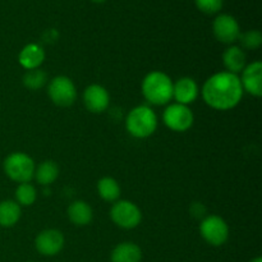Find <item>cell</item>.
<instances>
[{
    "label": "cell",
    "mask_w": 262,
    "mask_h": 262,
    "mask_svg": "<svg viewBox=\"0 0 262 262\" xmlns=\"http://www.w3.org/2000/svg\"><path fill=\"white\" fill-rule=\"evenodd\" d=\"M59 176V168L54 161L48 160L41 163L35 170V178L41 186H50Z\"/></svg>",
    "instance_id": "obj_19"
},
{
    "label": "cell",
    "mask_w": 262,
    "mask_h": 262,
    "mask_svg": "<svg viewBox=\"0 0 262 262\" xmlns=\"http://www.w3.org/2000/svg\"><path fill=\"white\" fill-rule=\"evenodd\" d=\"M92 2H94V3H104V2H106V0H92Z\"/></svg>",
    "instance_id": "obj_27"
},
{
    "label": "cell",
    "mask_w": 262,
    "mask_h": 262,
    "mask_svg": "<svg viewBox=\"0 0 262 262\" xmlns=\"http://www.w3.org/2000/svg\"><path fill=\"white\" fill-rule=\"evenodd\" d=\"M212 31L215 37L223 43L235 42L241 36V28L237 19L229 14L217 15L212 25Z\"/></svg>",
    "instance_id": "obj_9"
},
{
    "label": "cell",
    "mask_w": 262,
    "mask_h": 262,
    "mask_svg": "<svg viewBox=\"0 0 262 262\" xmlns=\"http://www.w3.org/2000/svg\"><path fill=\"white\" fill-rule=\"evenodd\" d=\"M35 247L42 256H55L63 250L64 235L60 230H42L35 239Z\"/></svg>",
    "instance_id": "obj_10"
},
{
    "label": "cell",
    "mask_w": 262,
    "mask_h": 262,
    "mask_svg": "<svg viewBox=\"0 0 262 262\" xmlns=\"http://www.w3.org/2000/svg\"><path fill=\"white\" fill-rule=\"evenodd\" d=\"M163 120L169 129L174 132H186L193 125V113L187 105L171 104L164 110Z\"/></svg>",
    "instance_id": "obj_8"
},
{
    "label": "cell",
    "mask_w": 262,
    "mask_h": 262,
    "mask_svg": "<svg viewBox=\"0 0 262 262\" xmlns=\"http://www.w3.org/2000/svg\"><path fill=\"white\" fill-rule=\"evenodd\" d=\"M199 92L200 90L196 81L189 77L179 78L176 83H173V97L176 99L177 104L188 106L199 97Z\"/></svg>",
    "instance_id": "obj_13"
},
{
    "label": "cell",
    "mask_w": 262,
    "mask_h": 262,
    "mask_svg": "<svg viewBox=\"0 0 262 262\" xmlns=\"http://www.w3.org/2000/svg\"><path fill=\"white\" fill-rule=\"evenodd\" d=\"M110 96L106 89L100 84H91L83 92L84 106L91 113H102L109 106Z\"/></svg>",
    "instance_id": "obj_11"
},
{
    "label": "cell",
    "mask_w": 262,
    "mask_h": 262,
    "mask_svg": "<svg viewBox=\"0 0 262 262\" xmlns=\"http://www.w3.org/2000/svg\"><path fill=\"white\" fill-rule=\"evenodd\" d=\"M20 219V206L15 201L5 200L0 202V225L4 228L14 227Z\"/></svg>",
    "instance_id": "obj_18"
},
{
    "label": "cell",
    "mask_w": 262,
    "mask_h": 262,
    "mask_svg": "<svg viewBox=\"0 0 262 262\" xmlns=\"http://www.w3.org/2000/svg\"><path fill=\"white\" fill-rule=\"evenodd\" d=\"M223 63L228 69L227 72L237 74L246 67V54L239 46H230L223 54Z\"/></svg>",
    "instance_id": "obj_17"
},
{
    "label": "cell",
    "mask_w": 262,
    "mask_h": 262,
    "mask_svg": "<svg viewBox=\"0 0 262 262\" xmlns=\"http://www.w3.org/2000/svg\"><path fill=\"white\" fill-rule=\"evenodd\" d=\"M22 82L28 90L36 91V90H40L45 86L46 82H48V74L40 68L30 69L23 74Z\"/></svg>",
    "instance_id": "obj_21"
},
{
    "label": "cell",
    "mask_w": 262,
    "mask_h": 262,
    "mask_svg": "<svg viewBox=\"0 0 262 262\" xmlns=\"http://www.w3.org/2000/svg\"><path fill=\"white\" fill-rule=\"evenodd\" d=\"M36 189L32 184L30 183H20L15 189V200L17 204L22 206H31L36 201Z\"/></svg>",
    "instance_id": "obj_22"
},
{
    "label": "cell",
    "mask_w": 262,
    "mask_h": 262,
    "mask_svg": "<svg viewBox=\"0 0 262 262\" xmlns=\"http://www.w3.org/2000/svg\"><path fill=\"white\" fill-rule=\"evenodd\" d=\"M48 94L51 101L58 106H71L77 99V90L71 78L59 76L51 79L48 87Z\"/></svg>",
    "instance_id": "obj_6"
},
{
    "label": "cell",
    "mask_w": 262,
    "mask_h": 262,
    "mask_svg": "<svg viewBox=\"0 0 262 262\" xmlns=\"http://www.w3.org/2000/svg\"><path fill=\"white\" fill-rule=\"evenodd\" d=\"M242 73L243 91H247L252 96L260 97L262 95V64L261 61H253L245 67Z\"/></svg>",
    "instance_id": "obj_12"
},
{
    "label": "cell",
    "mask_w": 262,
    "mask_h": 262,
    "mask_svg": "<svg viewBox=\"0 0 262 262\" xmlns=\"http://www.w3.org/2000/svg\"><path fill=\"white\" fill-rule=\"evenodd\" d=\"M142 94L150 104L165 105L173 99V82L164 72H150L142 81Z\"/></svg>",
    "instance_id": "obj_2"
},
{
    "label": "cell",
    "mask_w": 262,
    "mask_h": 262,
    "mask_svg": "<svg viewBox=\"0 0 262 262\" xmlns=\"http://www.w3.org/2000/svg\"><path fill=\"white\" fill-rule=\"evenodd\" d=\"M238 40L241 41L243 48L250 49V50H256L261 46L262 43V35L260 31L257 30H251L247 31L245 33H241L239 38Z\"/></svg>",
    "instance_id": "obj_23"
},
{
    "label": "cell",
    "mask_w": 262,
    "mask_h": 262,
    "mask_svg": "<svg viewBox=\"0 0 262 262\" xmlns=\"http://www.w3.org/2000/svg\"><path fill=\"white\" fill-rule=\"evenodd\" d=\"M205 211H206V210H205L204 205H202V204H199V202H196V204L192 205L191 212H192V214H193L196 217L204 216Z\"/></svg>",
    "instance_id": "obj_25"
},
{
    "label": "cell",
    "mask_w": 262,
    "mask_h": 262,
    "mask_svg": "<svg viewBox=\"0 0 262 262\" xmlns=\"http://www.w3.org/2000/svg\"><path fill=\"white\" fill-rule=\"evenodd\" d=\"M251 262H262V258L261 257H256V258H253V260Z\"/></svg>",
    "instance_id": "obj_26"
},
{
    "label": "cell",
    "mask_w": 262,
    "mask_h": 262,
    "mask_svg": "<svg viewBox=\"0 0 262 262\" xmlns=\"http://www.w3.org/2000/svg\"><path fill=\"white\" fill-rule=\"evenodd\" d=\"M196 7L205 14H215L223 8V0H194Z\"/></svg>",
    "instance_id": "obj_24"
},
{
    "label": "cell",
    "mask_w": 262,
    "mask_h": 262,
    "mask_svg": "<svg viewBox=\"0 0 262 262\" xmlns=\"http://www.w3.org/2000/svg\"><path fill=\"white\" fill-rule=\"evenodd\" d=\"M142 251L132 242L118 245L112 252V262H141Z\"/></svg>",
    "instance_id": "obj_16"
},
{
    "label": "cell",
    "mask_w": 262,
    "mask_h": 262,
    "mask_svg": "<svg viewBox=\"0 0 262 262\" xmlns=\"http://www.w3.org/2000/svg\"><path fill=\"white\" fill-rule=\"evenodd\" d=\"M243 96V87L237 74L219 72L210 77L202 87V97L215 110H230L237 106Z\"/></svg>",
    "instance_id": "obj_1"
},
{
    "label": "cell",
    "mask_w": 262,
    "mask_h": 262,
    "mask_svg": "<svg viewBox=\"0 0 262 262\" xmlns=\"http://www.w3.org/2000/svg\"><path fill=\"white\" fill-rule=\"evenodd\" d=\"M43 60H45V51L37 43L26 45L18 55V61L26 71L40 68Z\"/></svg>",
    "instance_id": "obj_14"
},
{
    "label": "cell",
    "mask_w": 262,
    "mask_h": 262,
    "mask_svg": "<svg viewBox=\"0 0 262 262\" xmlns=\"http://www.w3.org/2000/svg\"><path fill=\"white\" fill-rule=\"evenodd\" d=\"M110 217L118 227L123 229H133L138 227L142 220L141 210L130 201H117L110 210Z\"/></svg>",
    "instance_id": "obj_7"
},
{
    "label": "cell",
    "mask_w": 262,
    "mask_h": 262,
    "mask_svg": "<svg viewBox=\"0 0 262 262\" xmlns=\"http://www.w3.org/2000/svg\"><path fill=\"white\" fill-rule=\"evenodd\" d=\"M94 216L91 206L87 202L78 200L69 205L68 207V217L74 225L78 227H84V225L90 224Z\"/></svg>",
    "instance_id": "obj_15"
},
{
    "label": "cell",
    "mask_w": 262,
    "mask_h": 262,
    "mask_svg": "<svg viewBox=\"0 0 262 262\" xmlns=\"http://www.w3.org/2000/svg\"><path fill=\"white\" fill-rule=\"evenodd\" d=\"M5 174L18 183H30L35 176L36 165L32 159L23 152H13L5 158L3 164Z\"/></svg>",
    "instance_id": "obj_4"
},
{
    "label": "cell",
    "mask_w": 262,
    "mask_h": 262,
    "mask_svg": "<svg viewBox=\"0 0 262 262\" xmlns=\"http://www.w3.org/2000/svg\"><path fill=\"white\" fill-rule=\"evenodd\" d=\"M97 192L100 197L107 202H114L120 196V187L112 177H104L97 182Z\"/></svg>",
    "instance_id": "obj_20"
},
{
    "label": "cell",
    "mask_w": 262,
    "mask_h": 262,
    "mask_svg": "<svg viewBox=\"0 0 262 262\" xmlns=\"http://www.w3.org/2000/svg\"><path fill=\"white\" fill-rule=\"evenodd\" d=\"M128 133L136 138H147L158 128V117L150 106L140 105L128 113L125 118Z\"/></svg>",
    "instance_id": "obj_3"
},
{
    "label": "cell",
    "mask_w": 262,
    "mask_h": 262,
    "mask_svg": "<svg viewBox=\"0 0 262 262\" xmlns=\"http://www.w3.org/2000/svg\"><path fill=\"white\" fill-rule=\"evenodd\" d=\"M200 233L201 237L206 241L209 245L219 247L223 246L229 238V227L217 215H210L201 222L200 225Z\"/></svg>",
    "instance_id": "obj_5"
}]
</instances>
